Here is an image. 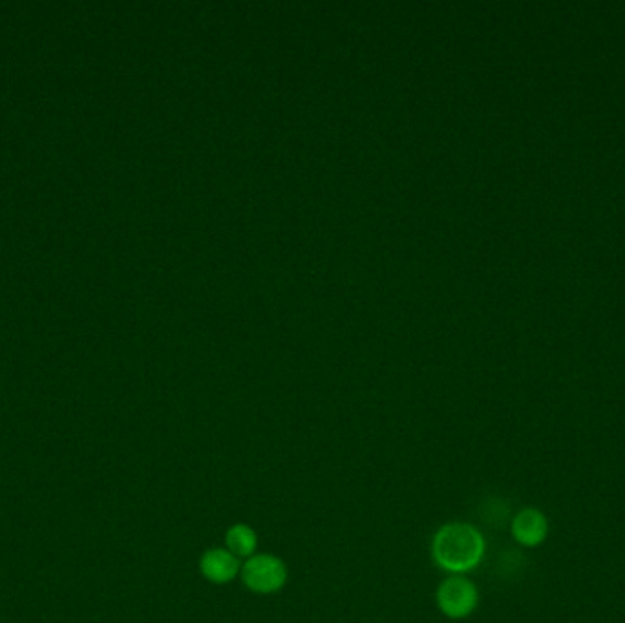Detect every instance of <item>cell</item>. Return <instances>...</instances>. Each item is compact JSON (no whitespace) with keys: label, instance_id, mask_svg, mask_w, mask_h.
<instances>
[{"label":"cell","instance_id":"obj_5","mask_svg":"<svg viewBox=\"0 0 625 623\" xmlns=\"http://www.w3.org/2000/svg\"><path fill=\"white\" fill-rule=\"evenodd\" d=\"M547 519L536 508H525L512 521V534L523 547H536L547 538Z\"/></svg>","mask_w":625,"mask_h":623},{"label":"cell","instance_id":"obj_1","mask_svg":"<svg viewBox=\"0 0 625 623\" xmlns=\"http://www.w3.org/2000/svg\"><path fill=\"white\" fill-rule=\"evenodd\" d=\"M432 552L441 569L461 574L476 569L483 560L485 539L468 523H448L437 530Z\"/></svg>","mask_w":625,"mask_h":623},{"label":"cell","instance_id":"obj_3","mask_svg":"<svg viewBox=\"0 0 625 623\" xmlns=\"http://www.w3.org/2000/svg\"><path fill=\"white\" fill-rule=\"evenodd\" d=\"M477 598L479 596H477L476 585L459 574L441 581L437 589V605L441 613L452 620H461L474 613Z\"/></svg>","mask_w":625,"mask_h":623},{"label":"cell","instance_id":"obj_4","mask_svg":"<svg viewBox=\"0 0 625 623\" xmlns=\"http://www.w3.org/2000/svg\"><path fill=\"white\" fill-rule=\"evenodd\" d=\"M200 571L205 576V580L216 585H223V583H231L242 572V565L229 550L214 547L203 552Z\"/></svg>","mask_w":625,"mask_h":623},{"label":"cell","instance_id":"obj_6","mask_svg":"<svg viewBox=\"0 0 625 623\" xmlns=\"http://www.w3.org/2000/svg\"><path fill=\"white\" fill-rule=\"evenodd\" d=\"M225 545H227V550L234 554L238 560H242V558L249 560L251 556H255L258 538H256L255 530L249 527V525L236 523V525L227 530Z\"/></svg>","mask_w":625,"mask_h":623},{"label":"cell","instance_id":"obj_2","mask_svg":"<svg viewBox=\"0 0 625 623\" xmlns=\"http://www.w3.org/2000/svg\"><path fill=\"white\" fill-rule=\"evenodd\" d=\"M242 580L249 591L256 594H275L287 581L284 561L273 554H255L242 565Z\"/></svg>","mask_w":625,"mask_h":623}]
</instances>
